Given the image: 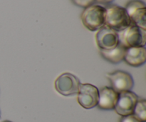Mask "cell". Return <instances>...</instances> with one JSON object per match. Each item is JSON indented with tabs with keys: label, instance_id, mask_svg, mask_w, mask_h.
Here are the masks:
<instances>
[{
	"label": "cell",
	"instance_id": "cell-1",
	"mask_svg": "<svg viewBox=\"0 0 146 122\" xmlns=\"http://www.w3.org/2000/svg\"><path fill=\"white\" fill-rule=\"evenodd\" d=\"M105 8V26L119 32L131 24L125 7L111 4L106 6Z\"/></svg>",
	"mask_w": 146,
	"mask_h": 122
},
{
	"label": "cell",
	"instance_id": "cell-2",
	"mask_svg": "<svg viewBox=\"0 0 146 122\" xmlns=\"http://www.w3.org/2000/svg\"><path fill=\"white\" fill-rule=\"evenodd\" d=\"M81 19L84 27L89 31H98L105 26V7L94 4L85 8L81 14Z\"/></svg>",
	"mask_w": 146,
	"mask_h": 122
},
{
	"label": "cell",
	"instance_id": "cell-3",
	"mask_svg": "<svg viewBox=\"0 0 146 122\" xmlns=\"http://www.w3.org/2000/svg\"><path fill=\"white\" fill-rule=\"evenodd\" d=\"M118 33L119 44L125 49L145 46L146 30L141 27L131 24L129 27Z\"/></svg>",
	"mask_w": 146,
	"mask_h": 122
},
{
	"label": "cell",
	"instance_id": "cell-4",
	"mask_svg": "<svg viewBox=\"0 0 146 122\" xmlns=\"http://www.w3.org/2000/svg\"><path fill=\"white\" fill-rule=\"evenodd\" d=\"M55 89L58 93L65 97L77 94L79 90L80 80L71 73L61 74L55 81Z\"/></svg>",
	"mask_w": 146,
	"mask_h": 122
},
{
	"label": "cell",
	"instance_id": "cell-5",
	"mask_svg": "<svg viewBox=\"0 0 146 122\" xmlns=\"http://www.w3.org/2000/svg\"><path fill=\"white\" fill-rule=\"evenodd\" d=\"M131 24L146 30V4L142 0H131L125 7Z\"/></svg>",
	"mask_w": 146,
	"mask_h": 122
},
{
	"label": "cell",
	"instance_id": "cell-6",
	"mask_svg": "<svg viewBox=\"0 0 146 122\" xmlns=\"http://www.w3.org/2000/svg\"><path fill=\"white\" fill-rule=\"evenodd\" d=\"M111 88L120 94L123 91H131L134 86V80L131 74L126 71L118 70L108 73L106 75Z\"/></svg>",
	"mask_w": 146,
	"mask_h": 122
},
{
	"label": "cell",
	"instance_id": "cell-7",
	"mask_svg": "<svg viewBox=\"0 0 146 122\" xmlns=\"http://www.w3.org/2000/svg\"><path fill=\"white\" fill-rule=\"evenodd\" d=\"M78 102L86 109L97 107L99 89L91 84H81L78 92Z\"/></svg>",
	"mask_w": 146,
	"mask_h": 122
},
{
	"label": "cell",
	"instance_id": "cell-8",
	"mask_svg": "<svg viewBox=\"0 0 146 122\" xmlns=\"http://www.w3.org/2000/svg\"><path fill=\"white\" fill-rule=\"evenodd\" d=\"M96 40L98 48L102 50L112 49L119 44L118 31L106 26H104L98 30Z\"/></svg>",
	"mask_w": 146,
	"mask_h": 122
},
{
	"label": "cell",
	"instance_id": "cell-9",
	"mask_svg": "<svg viewBox=\"0 0 146 122\" xmlns=\"http://www.w3.org/2000/svg\"><path fill=\"white\" fill-rule=\"evenodd\" d=\"M138 99V96L131 91L120 93L114 110L121 117L131 115Z\"/></svg>",
	"mask_w": 146,
	"mask_h": 122
},
{
	"label": "cell",
	"instance_id": "cell-10",
	"mask_svg": "<svg viewBox=\"0 0 146 122\" xmlns=\"http://www.w3.org/2000/svg\"><path fill=\"white\" fill-rule=\"evenodd\" d=\"M118 93L111 87H104L99 90V97L97 107L102 110L114 109L118 100Z\"/></svg>",
	"mask_w": 146,
	"mask_h": 122
},
{
	"label": "cell",
	"instance_id": "cell-11",
	"mask_svg": "<svg viewBox=\"0 0 146 122\" xmlns=\"http://www.w3.org/2000/svg\"><path fill=\"white\" fill-rule=\"evenodd\" d=\"M123 61L133 67H139L146 61L145 47H130L125 49Z\"/></svg>",
	"mask_w": 146,
	"mask_h": 122
},
{
	"label": "cell",
	"instance_id": "cell-12",
	"mask_svg": "<svg viewBox=\"0 0 146 122\" xmlns=\"http://www.w3.org/2000/svg\"><path fill=\"white\" fill-rule=\"evenodd\" d=\"M125 47L121 44H118L114 49L109 50L100 49V54L101 57L108 62L113 64H117L123 61L125 57Z\"/></svg>",
	"mask_w": 146,
	"mask_h": 122
},
{
	"label": "cell",
	"instance_id": "cell-13",
	"mask_svg": "<svg viewBox=\"0 0 146 122\" xmlns=\"http://www.w3.org/2000/svg\"><path fill=\"white\" fill-rule=\"evenodd\" d=\"M133 115L140 121L146 122V100L138 99L134 107Z\"/></svg>",
	"mask_w": 146,
	"mask_h": 122
},
{
	"label": "cell",
	"instance_id": "cell-14",
	"mask_svg": "<svg viewBox=\"0 0 146 122\" xmlns=\"http://www.w3.org/2000/svg\"><path fill=\"white\" fill-rule=\"evenodd\" d=\"M74 5L81 8H87L96 3V0H71Z\"/></svg>",
	"mask_w": 146,
	"mask_h": 122
},
{
	"label": "cell",
	"instance_id": "cell-15",
	"mask_svg": "<svg viewBox=\"0 0 146 122\" xmlns=\"http://www.w3.org/2000/svg\"><path fill=\"white\" fill-rule=\"evenodd\" d=\"M120 122H141L138 119L135 118L133 114L128 116H125V117H121Z\"/></svg>",
	"mask_w": 146,
	"mask_h": 122
},
{
	"label": "cell",
	"instance_id": "cell-16",
	"mask_svg": "<svg viewBox=\"0 0 146 122\" xmlns=\"http://www.w3.org/2000/svg\"><path fill=\"white\" fill-rule=\"evenodd\" d=\"M114 0H96V3H98L100 5H109L113 2Z\"/></svg>",
	"mask_w": 146,
	"mask_h": 122
},
{
	"label": "cell",
	"instance_id": "cell-17",
	"mask_svg": "<svg viewBox=\"0 0 146 122\" xmlns=\"http://www.w3.org/2000/svg\"><path fill=\"white\" fill-rule=\"evenodd\" d=\"M3 122H11V121H3Z\"/></svg>",
	"mask_w": 146,
	"mask_h": 122
}]
</instances>
